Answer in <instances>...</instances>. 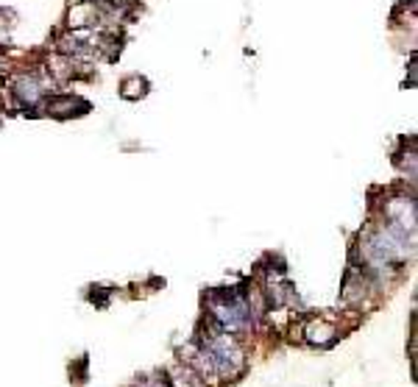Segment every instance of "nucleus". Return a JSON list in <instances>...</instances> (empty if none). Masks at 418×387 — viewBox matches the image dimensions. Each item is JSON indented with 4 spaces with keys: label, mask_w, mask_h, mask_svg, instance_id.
<instances>
[{
    "label": "nucleus",
    "mask_w": 418,
    "mask_h": 387,
    "mask_svg": "<svg viewBox=\"0 0 418 387\" xmlns=\"http://www.w3.org/2000/svg\"><path fill=\"white\" fill-rule=\"evenodd\" d=\"M385 214L402 231H410V234L416 231V203H413V198H394V200H388Z\"/></svg>",
    "instance_id": "nucleus-1"
},
{
    "label": "nucleus",
    "mask_w": 418,
    "mask_h": 387,
    "mask_svg": "<svg viewBox=\"0 0 418 387\" xmlns=\"http://www.w3.org/2000/svg\"><path fill=\"white\" fill-rule=\"evenodd\" d=\"M17 98H20V103H28V106H34L39 98H42V84L34 78V75H22L20 81H17Z\"/></svg>",
    "instance_id": "nucleus-2"
},
{
    "label": "nucleus",
    "mask_w": 418,
    "mask_h": 387,
    "mask_svg": "<svg viewBox=\"0 0 418 387\" xmlns=\"http://www.w3.org/2000/svg\"><path fill=\"white\" fill-rule=\"evenodd\" d=\"M307 340H310L312 346H329V343L335 340V329H332L326 321H312V323L307 326Z\"/></svg>",
    "instance_id": "nucleus-3"
},
{
    "label": "nucleus",
    "mask_w": 418,
    "mask_h": 387,
    "mask_svg": "<svg viewBox=\"0 0 418 387\" xmlns=\"http://www.w3.org/2000/svg\"><path fill=\"white\" fill-rule=\"evenodd\" d=\"M171 387H201V379H199L196 371H190V368H179V371L173 374V379H171Z\"/></svg>",
    "instance_id": "nucleus-4"
},
{
    "label": "nucleus",
    "mask_w": 418,
    "mask_h": 387,
    "mask_svg": "<svg viewBox=\"0 0 418 387\" xmlns=\"http://www.w3.org/2000/svg\"><path fill=\"white\" fill-rule=\"evenodd\" d=\"M145 95V81L143 78H129L123 84V98H140Z\"/></svg>",
    "instance_id": "nucleus-5"
}]
</instances>
